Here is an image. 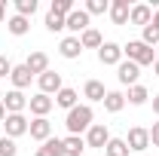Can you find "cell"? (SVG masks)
Instances as JSON below:
<instances>
[{"mask_svg":"<svg viewBox=\"0 0 159 156\" xmlns=\"http://www.w3.org/2000/svg\"><path fill=\"white\" fill-rule=\"evenodd\" d=\"M92 107L89 104H77L74 110H67V119H64V126H67V132L70 135H80L83 129H92Z\"/></svg>","mask_w":159,"mask_h":156,"instance_id":"cell-1","label":"cell"},{"mask_svg":"<svg viewBox=\"0 0 159 156\" xmlns=\"http://www.w3.org/2000/svg\"><path fill=\"white\" fill-rule=\"evenodd\" d=\"M125 55H129V61H135V64H153L156 61V52H153V46H147L144 40H132L125 49H122Z\"/></svg>","mask_w":159,"mask_h":156,"instance_id":"cell-2","label":"cell"},{"mask_svg":"<svg viewBox=\"0 0 159 156\" xmlns=\"http://www.w3.org/2000/svg\"><path fill=\"white\" fill-rule=\"evenodd\" d=\"M125 144H129V150H147V147H150V132L141 129V126H135V129H129Z\"/></svg>","mask_w":159,"mask_h":156,"instance_id":"cell-3","label":"cell"},{"mask_svg":"<svg viewBox=\"0 0 159 156\" xmlns=\"http://www.w3.org/2000/svg\"><path fill=\"white\" fill-rule=\"evenodd\" d=\"M3 126H6V138H19V135L28 132V119L21 117V113H6Z\"/></svg>","mask_w":159,"mask_h":156,"instance_id":"cell-4","label":"cell"},{"mask_svg":"<svg viewBox=\"0 0 159 156\" xmlns=\"http://www.w3.org/2000/svg\"><path fill=\"white\" fill-rule=\"evenodd\" d=\"M119 83L122 86H138V77H141V67L135 61H119Z\"/></svg>","mask_w":159,"mask_h":156,"instance_id":"cell-5","label":"cell"},{"mask_svg":"<svg viewBox=\"0 0 159 156\" xmlns=\"http://www.w3.org/2000/svg\"><path fill=\"white\" fill-rule=\"evenodd\" d=\"M28 132H31V138H37V141H49L52 138V122L46 117H37L34 122H28Z\"/></svg>","mask_w":159,"mask_h":156,"instance_id":"cell-6","label":"cell"},{"mask_svg":"<svg viewBox=\"0 0 159 156\" xmlns=\"http://www.w3.org/2000/svg\"><path fill=\"white\" fill-rule=\"evenodd\" d=\"M107 141H110V132H107V126H92L89 129V135H86V147H107Z\"/></svg>","mask_w":159,"mask_h":156,"instance_id":"cell-7","label":"cell"},{"mask_svg":"<svg viewBox=\"0 0 159 156\" xmlns=\"http://www.w3.org/2000/svg\"><path fill=\"white\" fill-rule=\"evenodd\" d=\"M40 89H43V95H49V92H55L58 95L61 89V74H55V71H46V74H40Z\"/></svg>","mask_w":159,"mask_h":156,"instance_id":"cell-8","label":"cell"},{"mask_svg":"<svg viewBox=\"0 0 159 156\" xmlns=\"http://www.w3.org/2000/svg\"><path fill=\"white\" fill-rule=\"evenodd\" d=\"M64 28H70V31H89V12L86 9H74L67 19H64Z\"/></svg>","mask_w":159,"mask_h":156,"instance_id":"cell-9","label":"cell"},{"mask_svg":"<svg viewBox=\"0 0 159 156\" xmlns=\"http://www.w3.org/2000/svg\"><path fill=\"white\" fill-rule=\"evenodd\" d=\"M119 58H122V46H116V43H104L98 49V61L101 64H119Z\"/></svg>","mask_w":159,"mask_h":156,"instance_id":"cell-10","label":"cell"},{"mask_svg":"<svg viewBox=\"0 0 159 156\" xmlns=\"http://www.w3.org/2000/svg\"><path fill=\"white\" fill-rule=\"evenodd\" d=\"M3 107H6L9 113H21V110L28 107V98L21 95L19 89H12V92H6V98H3Z\"/></svg>","mask_w":159,"mask_h":156,"instance_id":"cell-11","label":"cell"},{"mask_svg":"<svg viewBox=\"0 0 159 156\" xmlns=\"http://www.w3.org/2000/svg\"><path fill=\"white\" fill-rule=\"evenodd\" d=\"M129 21H132V25H141V28H147V25L153 21V9H150V6H144V3H138V6H132Z\"/></svg>","mask_w":159,"mask_h":156,"instance_id":"cell-12","label":"cell"},{"mask_svg":"<svg viewBox=\"0 0 159 156\" xmlns=\"http://www.w3.org/2000/svg\"><path fill=\"white\" fill-rule=\"evenodd\" d=\"M129 12H132L129 0H113L110 3V19H113V25H125L129 21Z\"/></svg>","mask_w":159,"mask_h":156,"instance_id":"cell-13","label":"cell"},{"mask_svg":"<svg viewBox=\"0 0 159 156\" xmlns=\"http://www.w3.org/2000/svg\"><path fill=\"white\" fill-rule=\"evenodd\" d=\"M25 67H28L31 74H46V71H49V58H46V52H31L28 61H25Z\"/></svg>","mask_w":159,"mask_h":156,"instance_id":"cell-14","label":"cell"},{"mask_svg":"<svg viewBox=\"0 0 159 156\" xmlns=\"http://www.w3.org/2000/svg\"><path fill=\"white\" fill-rule=\"evenodd\" d=\"M28 104H31V110H34L37 117H46V113L52 110V98H49V95H43V92H40V95H34L31 101H28Z\"/></svg>","mask_w":159,"mask_h":156,"instance_id":"cell-15","label":"cell"},{"mask_svg":"<svg viewBox=\"0 0 159 156\" xmlns=\"http://www.w3.org/2000/svg\"><path fill=\"white\" fill-rule=\"evenodd\" d=\"M9 77H12V86L21 92L25 86H31V77H34V74H31L25 64H19V67H12V74H9Z\"/></svg>","mask_w":159,"mask_h":156,"instance_id":"cell-16","label":"cell"},{"mask_svg":"<svg viewBox=\"0 0 159 156\" xmlns=\"http://www.w3.org/2000/svg\"><path fill=\"white\" fill-rule=\"evenodd\" d=\"M37 156H64V141H58V138L43 141V147L37 150Z\"/></svg>","mask_w":159,"mask_h":156,"instance_id":"cell-17","label":"cell"},{"mask_svg":"<svg viewBox=\"0 0 159 156\" xmlns=\"http://www.w3.org/2000/svg\"><path fill=\"white\" fill-rule=\"evenodd\" d=\"M83 150H86V141L80 135H67L64 138V156H83Z\"/></svg>","mask_w":159,"mask_h":156,"instance_id":"cell-18","label":"cell"},{"mask_svg":"<svg viewBox=\"0 0 159 156\" xmlns=\"http://www.w3.org/2000/svg\"><path fill=\"white\" fill-rule=\"evenodd\" d=\"M80 46H83V49H101V46H104V40H101V34L95 31V28H89V31H83Z\"/></svg>","mask_w":159,"mask_h":156,"instance_id":"cell-19","label":"cell"},{"mask_svg":"<svg viewBox=\"0 0 159 156\" xmlns=\"http://www.w3.org/2000/svg\"><path fill=\"white\" fill-rule=\"evenodd\" d=\"M80 52H83L80 37H64V40H61V55H64V58H77Z\"/></svg>","mask_w":159,"mask_h":156,"instance_id":"cell-20","label":"cell"},{"mask_svg":"<svg viewBox=\"0 0 159 156\" xmlns=\"http://www.w3.org/2000/svg\"><path fill=\"white\" fill-rule=\"evenodd\" d=\"M104 107H107L110 113H119V110L125 107V95H122V92H107V95H104Z\"/></svg>","mask_w":159,"mask_h":156,"instance_id":"cell-21","label":"cell"},{"mask_svg":"<svg viewBox=\"0 0 159 156\" xmlns=\"http://www.w3.org/2000/svg\"><path fill=\"white\" fill-rule=\"evenodd\" d=\"M83 92H86L89 101H104V95H107V92H104V83H98V80H89Z\"/></svg>","mask_w":159,"mask_h":156,"instance_id":"cell-22","label":"cell"},{"mask_svg":"<svg viewBox=\"0 0 159 156\" xmlns=\"http://www.w3.org/2000/svg\"><path fill=\"white\" fill-rule=\"evenodd\" d=\"M55 104H58V107H67V110H74V107H77V92H74V89H61L58 95H55Z\"/></svg>","mask_w":159,"mask_h":156,"instance_id":"cell-23","label":"cell"},{"mask_svg":"<svg viewBox=\"0 0 159 156\" xmlns=\"http://www.w3.org/2000/svg\"><path fill=\"white\" fill-rule=\"evenodd\" d=\"M6 28H9V34H16V37H25L28 34V19H21V16H12V19L6 21Z\"/></svg>","mask_w":159,"mask_h":156,"instance_id":"cell-24","label":"cell"},{"mask_svg":"<svg viewBox=\"0 0 159 156\" xmlns=\"http://www.w3.org/2000/svg\"><path fill=\"white\" fill-rule=\"evenodd\" d=\"M104 150H107V156H129V144L122 138H110Z\"/></svg>","mask_w":159,"mask_h":156,"instance_id":"cell-25","label":"cell"},{"mask_svg":"<svg viewBox=\"0 0 159 156\" xmlns=\"http://www.w3.org/2000/svg\"><path fill=\"white\" fill-rule=\"evenodd\" d=\"M52 16H61V19H67L70 12H74V0H52V9H49Z\"/></svg>","mask_w":159,"mask_h":156,"instance_id":"cell-26","label":"cell"},{"mask_svg":"<svg viewBox=\"0 0 159 156\" xmlns=\"http://www.w3.org/2000/svg\"><path fill=\"white\" fill-rule=\"evenodd\" d=\"M16 9H19L21 19H28V16L37 12V0H16Z\"/></svg>","mask_w":159,"mask_h":156,"instance_id":"cell-27","label":"cell"},{"mask_svg":"<svg viewBox=\"0 0 159 156\" xmlns=\"http://www.w3.org/2000/svg\"><path fill=\"white\" fill-rule=\"evenodd\" d=\"M147 89H144V86H129V101H132V104H144V101H147Z\"/></svg>","mask_w":159,"mask_h":156,"instance_id":"cell-28","label":"cell"},{"mask_svg":"<svg viewBox=\"0 0 159 156\" xmlns=\"http://www.w3.org/2000/svg\"><path fill=\"white\" fill-rule=\"evenodd\" d=\"M107 9H110L107 0H89V3H86V12H89V16H101V12H107Z\"/></svg>","mask_w":159,"mask_h":156,"instance_id":"cell-29","label":"cell"},{"mask_svg":"<svg viewBox=\"0 0 159 156\" xmlns=\"http://www.w3.org/2000/svg\"><path fill=\"white\" fill-rule=\"evenodd\" d=\"M144 43H147V46H159V28L153 25V21L144 28Z\"/></svg>","mask_w":159,"mask_h":156,"instance_id":"cell-30","label":"cell"},{"mask_svg":"<svg viewBox=\"0 0 159 156\" xmlns=\"http://www.w3.org/2000/svg\"><path fill=\"white\" fill-rule=\"evenodd\" d=\"M19 153V147H16V141H12V138H0V156H16Z\"/></svg>","mask_w":159,"mask_h":156,"instance_id":"cell-31","label":"cell"},{"mask_svg":"<svg viewBox=\"0 0 159 156\" xmlns=\"http://www.w3.org/2000/svg\"><path fill=\"white\" fill-rule=\"evenodd\" d=\"M46 28H49V31L55 34V31H61V28H64V19H61V16H52V12H49V16H46Z\"/></svg>","mask_w":159,"mask_h":156,"instance_id":"cell-32","label":"cell"},{"mask_svg":"<svg viewBox=\"0 0 159 156\" xmlns=\"http://www.w3.org/2000/svg\"><path fill=\"white\" fill-rule=\"evenodd\" d=\"M9 74H12V64L6 55H0V77H9Z\"/></svg>","mask_w":159,"mask_h":156,"instance_id":"cell-33","label":"cell"},{"mask_svg":"<svg viewBox=\"0 0 159 156\" xmlns=\"http://www.w3.org/2000/svg\"><path fill=\"white\" fill-rule=\"evenodd\" d=\"M150 144L159 147V122H153V129H150Z\"/></svg>","mask_w":159,"mask_h":156,"instance_id":"cell-34","label":"cell"},{"mask_svg":"<svg viewBox=\"0 0 159 156\" xmlns=\"http://www.w3.org/2000/svg\"><path fill=\"white\" fill-rule=\"evenodd\" d=\"M6 19V0H0V21Z\"/></svg>","mask_w":159,"mask_h":156,"instance_id":"cell-35","label":"cell"},{"mask_svg":"<svg viewBox=\"0 0 159 156\" xmlns=\"http://www.w3.org/2000/svg\"><path fill=\"white\" fill-rule=\"evenodd\" d=\"M6 119V107H3V101H0V122Z\"/></svg>","mask_w":159,"mask_h":156,"instance_id":"cell-36","label":"cell"},{"mask_svg":"<svg viewBox=\"0 0 159 156\" xmlns=\"http://www.w3.org/2000/svg\"><path fill=\"white\" fill-rule=\"evenodd\" d=\"M153 110L159 113V95H153Z\"/></svg>","mask_w":159,"mask_h":156,"instance_id":"cell-37","label":"cell"},{"mask_svg":"<svg viewBox=\"0 0 159 156\" xmlns=\"http://www.w3.org/2000/svg\"><path fill=\"white\" fill-rule=\"evenodd\" d=\"M153 25H156V28H159V9H156V12H153Z\"/></svg>","mask_w":159,"mask_h":156,"instance_id":"cell-38","label":"cell"},{"mask_svg":"<svg viewBox=\"0 0 159 156\" xmlns=\"http://www.w3.org/2000/svg\"><path fill=\"white\" fill-rule=\"evenodd\" d=\"M153 67H156V74H159V58H156V61H153Z\"/></svg>","mask_w":159,"mask_h":156,"instance_id":"cell-39","label":"cell"},{"mask_svg":"<svg viewBox=\"0 0 159 156\" xmlns=\"http://www.w3.org/2000/svg\"><path fill=\"white\" fill-rule=\"evenodd\" d=\"M156 52H159V49H156ZM156 58H159V55H156Z\"/></svg>","mask_w":159,"mask_h":156,"instance_id":"cell-40","label":"cell"}]
</instances>
